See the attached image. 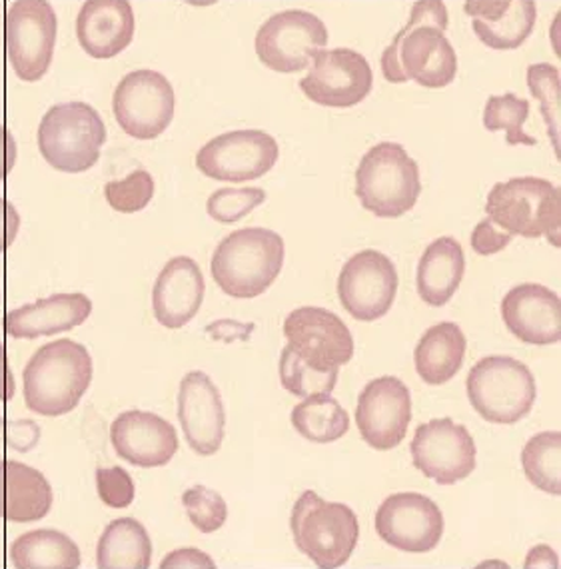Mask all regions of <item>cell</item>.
<instances>
[{"label": "cell", "mask_w": 561, "mask_h": 569, "mask_svg": "<svg viewBox=\"0 0 561 569\" xmlns=\"http://www.w3.org/2000/svg\"><path fill=\"white\" fill-rule=\"evenodd\" d=\"M30 412L59 418L72 412L92 382V358L82 343L62 338L40 346L22 372Z\"/></svg>", "instance_id": "cell-1"}, {"label": "cell", "mask_w": 561, "mask_h": 569, "mask_svg": "<svg viewBox=\"0 0 561 569\" xmlns=\"http://www.w3.org/2000/svg\"><path fill=\"white\" fill-rule=\"evenodd\" d=\"M284 256V238L274 230L242 228L222 238L210 260V272L224 295L252 300L277 282Z\"/></svg>", "instance_id": "cell-2"}, {"label": "cell", "mask_w": 561, "mask_h": 569, "mask_svg": "<svg viewBox=\"0 0 561 569\" xmlns=\"http://www.w3.org/2000/svg\"><path fill=\"white\" fill-rule=\"evenodd\" d=\"M422 194L420 167L398 142H380L365 152L355 170V197L378 218H400Z\"/></svg>", "instance_id": "cell-3"}, {"label": "cell", "mask_w": 561, "mask_h": 569, "mask_svg": "<svg viewBox=\"0 0 561 569\" xmlns=\"http://www.w3.org/2000/svg\"><path fill=\"white\" fill-rule=\"evenodd\" d=\"M298 550L320 569H340L352 558L360 523L354 510L340 501H325L308 490L298 498L290 518Z\"/></svg>", "instance_id": "cell-4"}, {"label": "cell", "mask_w": 561, "mask_h": 569, "mask_svg": "<svg viewBox=\"0 0 561 569\" xmlns=\"http://www.w3.org/2000/svg\"><path fill=\"white\" fill-rule=\"evenodd\" d=\"M485 214L510 236H545L560 248V188L545 178L522 177L498 182L488 194Z\"/></svg>", "instance_id": "cell-5"}, {"label": "cell", "mask_w": 561, "mask_h": 569, "mask_svg": "<svg viewBox=\"0 0 561 569\" xmlns=\"http://www.w3.org/2000/svg\"><path fill=\"white\" fill-rule=\"evenodd\" d=\"M39 150L50 167L67 174L87 172L99 162L107 127L87 102H62L40 120Z\"/></svg>", "instance_id": "cell-6"}, {"label": "cell", "mask_w": 561, "mask_h": 569, "mask_svg": "<svg viewBox=\"0 0 561 569\" xmlns=\"http://www.w3.org/2000/svg\"><path fill=\"white\" fill-rule=\"evenodd\" d=\"M468 400L485 422L512 426L532 412L538 386L532 370L510 356H488L465 380Z\"/></svg>", "instance_id": "cell-7"}, {"label": "cell", "mask_w": 561, "mask_h": 569, "mask_svg": "<svg viewBox=\"0 0 561 569\" xmlns=\"http://www.w3.org/2000/svg\"><path fill=\"white\" fill-rule=\"evenodd\" d=\"M59 34L49 0H14L4 20L10 67L22 82H39L52 64Z\"/></svg>", "instance_id": "cell-8"}, {"label": "cell", "mask_w": 561, "mask_h": 569, "mask_svg": "<svg viewBox=\"0 0 561 569\" xmlns=\"http://www.w3.org/2000/svg\"><path fill=\"white\" fill-rule=\"evenodd\" d=\"M325 44L324 22L308 10H282L270 17L257 34L258 59L268 69L282 74L308 69L315 52L325 49Z\"/></svg>", "instance_id": "cell-9"}, {"label": "cell", "mask_w": 561, "mask_h": 569, "mask_svg": "<svg viewBox=\"0 0 561 569\" xmlns=\"http://www.w3.org/2000/svg\"><path fill=\"white\" fill-rule=\"evenodd\" d=\"M177 97L170 80L157 70H134L120 80L112 110L120 128L137 140L164 134L174 118Z\"/></svg>", "instance_id": "cell-10"}, {"label": "cell", "mask_w": 561, "mask_h": 569, "mask_svg": "<svg viewBox=\"0 0 561 569\" xmlns=\"http://www.w3.org/2000/svg\"><path fill=\"white\" fill-rule=\"evenodd\" d=\"M284 336L285 346L315 372L340 370L354 356L350 328L320 306H302L285 316Z\"/></svg>", "instance_id": "cell-11"}, {"label": "cell", "mask_w": 561, "mask_h": 569, "mask_svg": "<svg viewBox=\"0 0 561 569\" xmlns=\"http://www.w3.org/2000/svg\"><path fill=\"white\" fill-rule=\"evenodd\" d=\"M280 147L264 130H232L198 150L197 168L220 182H250L277 167Z\"/></svg>", "instance_id": "cell-12"}, {"label": "cell", "mask_w": 561, "mask_h": 569, "mask_svg": "<svg viewBox=\"0 0 561 569\" xmlns=\"http://www.w3.org/2000/svg\"><path fill=\"white\" fill-rule=\"evenodd\" d=\"M398 284V270L388 256L362 250L340 270L338 298L358 322H375L392 310Z\"/></svg>", "instance_id": "cell-13"}, {"label": "cell", "mask_w": 561, "mask_h": 569, "mask_svg": "<svg viewBox=\"0 0 561 569\" xmlns=\"http://www.w3.org/2000/svg\"><path fill=\"white\" fill-rule=\"evenodd\" d=\"M312 70L300 80L305 99L328 109H352L374 87V72L364 54L352 49L318 50Z\"/></svg>", "instance_id": "cell-14"}, {"label": "cell", "mask_w": 561, "mask_h": 569, "mask_svg": "<svg viewBox=\"0 0 561 569\" xmlns=\"http://www.w3.org/2000/svg\"><path fill=\"white\" fill-rule=\"evenodd\" d=\"M410 450L415 470L440 486H453L470 478L475 470L478 450L472 433L452 418H438L418 426Z\"/></svg>", "instance_id": "cell-15"}, {"label": "cell", "mask_w": 561, "mask_h": 569, "mask_svg": "<svg viewBox=\"0 0 561 569\" xmlns=\"http://www.w3.org/2000/svg\"><path fill=\"white\" fill-rule=\"evenodd\" d=\"M375 533L394 550L428 553L440 546L443 513L423 493L402 491L385 498L375 511Z\"/></svg>", "instance_id": "cell-16"}, {"label": "cell", "mask_w": 561, "mask_h": 569, "mask_svg": "<svg viewBox=\"0 0 561 569\" xmlns=\"http://www.w3.org/2000/svg\"><path fill=\"white\" fill-rule=\"evenodd\" d=\"M412 422V393L400 378L382 376L365 383L355 406L360 436L378 452H390L404 442Z\"/></svg>", "instance_id": "cell-17"}, {"label": "cell", "mask_w": 561, "mask_h": 569, "mask_svg": "<svg viewBox=\"0 0 561 569\" xmlns=\"http://www.w3.org/2000/svg\"><path fill=\"white\" fill-rule=\"evenodd\" d=\"M178 420L188 446L198 456H214L224 442L227 412L210 376L200 370L188 372L178 390Z\"/></svg>", "instance_id": "cell-18"}, {"label": "cell", "mask_w": 561, "mask_h": 569, "mask_svg": "<svg viewBox=\"0 0 561 569\" xmlns=\"http://www.w3.org/2000/svg\"><path fill=\"white\" fill-rule=\"evenodd\" d=\"M110 442L120 458L137 468H162L178 452L174 426L158 413L129 410L110 426Z\"/></svg>", "instance_id": "cell-19"}, {"label": "cell", "mask_w": 561, "mask_h": 569, "mask_svg": "<svg viewBox=\"0 0 561 569\" xmlns=\"http://www.w3.org/2000/svg\"><path fill=\"white\" fill-rule=\"evenodd\" d=\"M503 325L518 340L552 346L561 340L560 296L542 284L513 286L502 300Z\"/></svg>", "instance_id": "cell-20"}, {"label": "cell", "mask_w": 561, "mask_h": 569, "mask_svg": "<svg viewBox=\"0 0 561 569\" xmlns=\"http://www.w3.org/2000/svg\"><path fill=\"white\" fill-rule=\"evenodd\" d=\"M204 292V274L192 258L177 256L168 260L152 290V310L158 325L168 330H180L190 325L202 308Z\"/></svg>", "instance_id": "cell-21"}, {"label": "cell", "mask_w": 561, "mask_h": 569, "mask_svg": "<svg viewBox=\"0 0 561 569\" xmlns=\"http://www.w3.org/2000/svg\"><path fill=\"white\" fill-rule=\"evenodd\" d=\"M137 19L130 0H84L77 17V39L97 60L114 59L130 47Z\"/></svg>", "instance_id": "cell-22"}, {"label": "cell", "mask_w": 561, "mask_h": 569, "mask_svg": "<svg viewBox=\"0 0 561 569\" xmlns=\"http://www.w3.org/2000/svg\"><path fill=\"white\" fill-rule=\"evenodd\" d=\"M92 315V300L82 292L52 295L32 305L10 310L4 330L14 340H34L40 336L64 335L84 325Z\"/></svg>", "instance_id": "cell-23"}, {"label": "cell", "mask_w": 561, "mask_h": 569, "mask_svg": "<svg viewBox=\"0 0 561 569\" xmlns=\"http://www.w3.org/2000/svg\"><path fill=\"white\" fill-rule=\"evenodd\" d=\"M400 64L405 79L423 89H445L458 74V57L443 30L418 27L400 42Z\"/></svg>", "instance_id": "cell-24"}, {"label": "cell", "mask_w": 561, "mask_h": 569, "mask_svg": "<svg viewBox=\"0 0 561 569\" xmlns=\"http://www.w3.org/2000/svg\"><path fill=\"white\" fill-rule=\"evenodd\" d=\"M54 493L42 471L22 461L0 460V520L32 523L49 516Z\"/></svg>", "instance_id": "cell-25"}, {"label": "cell", "mask_w": 561, "mask_h": 569, "mask_svg": "<svg viewBox=\"0 0 561 569\" xmlns=\"http://www.w3.org/2000/svg\"><path fill=\"white\" fill-rule=\"evenodd\" d=\"M465 274L463 248L452 236L433 240L425 248L418 264V295L433 308H442L452 300Z\"/></svg>", "instance_id": "cell-26"}, {"label": "cell", "mask_w": 561, "mask_h": 569, "mask_svg": "<svg viewBox=\"0 0 561 569\" xmlns=\"http://www.w3.org/2000/svg\"><path fill=\"white\" fill-rule=\"evenodd\" d=\"M468 340L453 322L432 326L415 346V372L428 386L448 383L462 370Z\"/></svg>", "instance_id": "cell-27"}, {"label": "cell", "mask_w": 561, "mask_h": 569, "mask_svg": "<svg viewBox=\"0 0 561 569\" xmlns=\"http://www.w3.org/2000/svg\"><path fill=\"white\" fill-rule=\"evenodd\" d=\"M152 540L147 528L134 518L110 521L97 546L99 569H150Z\"/></svg>", "instance_id": "cell-28"}, {"label": "cell", "mask_w": 561, "mask_h": 569, "mask_svg": "<svg viewBox=\"0 0 561 569\" xmlns=\"http://www.w3.org/2000/svg\"><path fill=\"white\" fill-rule=\"evenodd\" d=\"M77 541L59 530H32L10 543L14 569H80Z\"/></svg>", "instance_id": "cell-29"}, {"label": "cell", "mask_w": 561, "mask_h": 569, "mask_svg": "<svg viewBox=\"0 0 561 569\" xmlns=\"http://www.w3.org/2000/svg\"><path fill=\"white\" fill-rule=\"evenodd\" d=\"M292 426L308 442L332 443L350 430V416L332 393H314L292 410Z\"/></svg>", "instance_id": "cell-30"}, {"label": "cell", "mask_w": 561, "mask_h": 569, "mask_svg": "<svg viewBox=\"0 0 561 569\" xmlns=\"http://www.w3.org/2000/svg\"><path fill=\"white\" fill-rule=\"evenodd\" d=\"M538 20L535 0H512L510 9L495 22L473 19V32L488 49H520L530 39Z\"/></svg>", "instance_id": "cell-31"}, {"label": "cell", "mask_w": 561, "mask_h": 569, "mask_svg": "<svg viewBox=\"0 0 561 569\" xmlns=\"http://www.w3.org/2000/svg\"><path fill=\"white\" fill-rule=\"evenodd\" d=\"M522 466L525 478L538 490L550 496L561 493V433L542 432L523 446Z\"/></svg>", "instance_id": "cell-32"}, {"label": "cell", "mask_w": 561, "mask_h": 569, "mask_svg": "<svg viewBox=\"0 0 561 569\" xmlns=\"http://www.w3.org/2000/svg\"><path fill=\"white\" fill-rule=\"evenodd\" d=\"M530 117V102L512 92L502 97H490L483 110V127L490 132H505L510 147H535L538 140L523 132V124Z\"/></svg>", "instance_id": "cell-33"}, {"label": "cell", "mask_w": 561, "mask_h": 569, "mask_svg": "<svg viewBox=\"0 0 561 569\" xmlns=\"http://www.w3.org/2000/svg\"><path fill=\"white\" fill-rule=\"evenodd\" d=\"M528 89L535 100L542 104L543 120L548 134L552 140L555 157L560 158V122H561V77L560 69L548 62L532 64L528 69Z\"/></svg>", "instance_id": "cell-34"}, {"label": "cell", "mask_w": 561, "mask_h": 569, "mask_svg": "<svg viewBox=\"0 0 561 569\" xmlns=\"http://www.w3.org/2000/svg\"><path fill=\"white\" fill-rule=\"evenodd\" d=\"M340 370L332 372H315L308 363L302 362L288 346L280 356V382L285 392L295 398H310L314 393L334 392Z\"/></svg>", "instance_id": "cell-35"}, {"label": "cell", "mask_w": 561, "mask_h": 569, "mask_svg": "<svg viewBox=\"0 0 561 569\" xmlns=\"http://www.w3.org/2000/svg\"><path fill=\"white\" fill-rule=\"evenodd\" d=\"M188 520L200 533H217L228 520V503L218 491L207 486H192L182 493Z\"/></svg>", "instance_id": "cell-36"}, {"label": "cell", "mask_w": 561, "mask_h": 569, "mask_svg": "<svg viewBox=\"0 0 561 569\" xmlns=\"http://www.w3.org/2000/svg\"><path fill=\"white\" fill-rule=\"evenodd\" d=\"M267 192L262 188H220L207 202L208 217L220 224H237L252 210L264 204Z\"/></svg>", "instance_id": "cell-37"}, {"label": "cell", "mask_w": 561, "mask_h": 569, "mask_svg": "<svg viewBox=\"0 0 561 569\" xmlns=\"http://www.w3.org/2000/svg\"><path fill=\"white\" fill-rule=\"evenodd\" d=\"M154 197V178L147 170H134L122 180H112L104 187L109 207L122 214H134L150 204Z\"/></svg>", "instance_id": "cell-38"}, {"label": "cell", "mask_w": 561, "mask_h": 569, "mask_svg": "<svg viewBox=\"0 0 561 569\" xmlns=\"http://www.w3.org/2000/svg\"><path fill=\"white\" fill-rule=\"evenodd\" d=\"M97 491L104 506L112 510H124L134 501L137 486L129 471L120 466L97 470Z\"/></svg>", "instance_id": "cell-39"}, {"label": "cell", "mask_w": 561, "mask_h": 569, "mask_svg": "<svg viewBox=\"0 0 561 569\" xmlns=\"http://www.w3.org/2000/svg\"><path fill=\"white\" fill-rule=\"evenodd\" d=\"M512 240L513 236L498 230L490 218L478 222V227L473 228L472 238H470L473 252L480 256L498 254V252H502L503 248H508Z\"/></svg>", "instance_id": "cell-40"}, {"label": "cell", "mask_w": 561, "mask_h": 569, "mask_svg": "<svg viewBox=\"0 0 561 569\" xmlns=\"http://www.w3.org/2000/svg\"><path fill=\"white\" fill-rule=\"evenodd\" d=\"M448 9L443 0H415L410 22L418 27H435V29H448Z\"/></svg>", "instance_id": "cell-41"}, {"label": "cell", "mask_w": 561, "mask_h": 569, "mask_svg": "<svg viewBox=\"0 0 561 569\" xmlns=\"http://www.w3.org/2000/svg\"><path fill=\"white\" fill-rule=\"evenodd\" d=\"M158 569H218L214 560L198 548H178L164 556Z\"/></svg>", "instance_id": "cell-42"}, {"label": "cell", "mask_w": 561, "mask_h": 569, "mask_svg": "<svg viewBox=\"0 0 561 569\" xmlns=\"http://www.w3.org/2000/svg\"><path fill=\"white\" fill-rule=\"evenodd\" d=\"M412 29H414V27H412V22L408 20V24L395 34L392 44L384 50L382 60H380L382 74H384V79L388 80V82H392V84H404V82H408L404 70H402V64H400V42H402V39H404L405 34Z\"/></svg>", "instance_id": "cell-43"}, {"label": "cell", "mask_w": 561, "mask_h": 569, "mask_svg": "<svg viewBox=\"0 0 561 569\" xmlns=\"http://www.w3.org/2000/svg\"><path fill=\"white\" fill-rule=\"evenodd\" d=\"M512 4V0H465L463 10L468 17L483 20V22H495L502 19Z\"/></svg>", "instance_id": "cell-44"}, {"label": "cell", "mask_w": 561, "mask_h": 569, "mask_svg": "<svg viewBox=\"0 0 561 569\" xmlns=\"http://www.w3.org/2000/svg\"><path fill=\"white\" fill-rule=\"evenodd\" d=\"M20 214L9 200L0 197V254L12 246L19 234Z\"/></svg>", "instance_id": "cell-45"}, {"label": "cell", "mask_w": 561, "mask_h": 569, "mask_svg": "<svg viewBox=\"0 0 561 569\" xmlns=\"http://www.w3.org/2000/svg\"><path fill=\"white\" fill-rule=\"evenodd\" d=\"M254 330V325H242L237 320H218L214 325L207 328L208 335L220 342H234V340H248L250 332Z\"/></svg>", "instance_id": "cell-46"}, {"label": "cell", "mask_w": 561, "mask_h": 569, "mask_svg": "<svg viewBox=\"0 0 561 569\" xmlns=\"http://www.w3.org/2000/svg\"><path fill=\"white\" fill-rule=\"evenodd\" d=\"M523 569H560V556L552 546H545V543L533 546L525 556Z\"/></svg>", "instance_id": "cell-47"}, {"label": "cell", "mask_w": 561, "mask_h": 569, "mask_svg": "<svg viewBox=\"0 0 561 569\" xmlns=\"http://www.w3.org/2000/svg\"><path fill=\"white\" fill-rule=\"evenodd\" d=\"M17 162V142L9 128L0 124V182L9 177Z\"/></svg>", "instance_id": "cell-48"}, {"label": "cell", "mask_w": 561, "mask_h": 569, "mask_svg": "<svg viewBox=\"0 0 561 569\" xmlns=\"http://www.w3.org/2000/svg\"><path fill=\"white\" fill-rule=\"evenodd\" d=\"M14 390H17V386H14V376L10 370L9 356H7L4 346L0 343V402L12 400Z\"/></svg>", "instance_id": "cell-49"}, {"label": "cell", "mask_w": 561, "mask_h": 569, "mask_svg": "<svg viewBox=\"0 0 561 569\" xmlns=\"http://www.w3.org/2000/svg\"><path fill=\"white\" fill-rule=\"evenodd\" d=\"M473 569H512L505 561L502 560H485L482 563H478Z\"/></svg>", "instance_id": "cell-50"}, {"label": "cell", "mask_w": 561, "mask_h": 569, "mask_svg": "<svg viewBox=\"0 0 561 569\" xmlns=\"http://www.w3.org/2000/svg\"><path fill=\"white\" fill-rule=\"evenodd\" d=\"M187 2H190L192 7H210V4H214L217 0H187Z\"/></svg>", "instance_id": "cell-51"}]
</instances>
